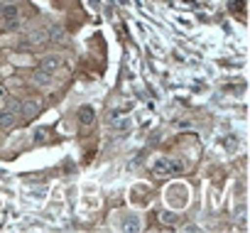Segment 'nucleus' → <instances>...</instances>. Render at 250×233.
<instances>
[{
  "instance_id": "f257e3e1",
  "label": "nucleus",
  "mask_w": 250,
  "mask_h": 233,
  "mask_svg": "<svg viewBox=\"0 0 250 233\" xmlns=\"http://www.w3.org/2000/svg\"><path fill=\"white\" fill-rule=\"evenodd\" d=\"M165 196H167L169 204H174V209H184L187 206V199H189V189L184 184H172Z\"/></svg>"
},
{
  "instance_id": "f03ea898",
  "label": "nucleus",
  "mask_w": 250,
  "mask_h": 233,
  "mask_svg": "<svg viewBox=\"0 0 250 233\" xmlns=\"http://www.w3.org/2000/svg\"><path fill=\"white\" fill-rule=\"evenodd\" d=\"M120 228H123V231H140V228H143L140 213H135V211L123 213V216H120Z\"/></svg>"
},
{
  "instance_id": "7ed1b4c3",
  "label": "nucleus",
  "mask_w": 250,
  "mask_h": 233,
  "mask_svg": "<svg viewBox=\"0 0 250 233\" xmlns=\"http://www.w3.org/2000/svg\"><path fill=\"white\" fill-rule=\"evenodd\" d=\"M0 15H3V20H5V27H8V30L18 27V18H20L18 5H5V10H0Z\"/></svg>"
},
{
  "instance_id": "20e7f679",
  "label": "nucleus",
  "mask_w": 250,
  "mask_h": 233,
  "mask_svg": "<svg viewBox=\"0 0 250 233\" xmlns=\"http://www.w3.org/2000/svg\"><path fill=\"white\" fill-rule=\"evenodd\" d=\"M57 69H62V57H59V54H47V57L42 59V71L54 74Z\"/></svg>"
},
{
  "instance_id": "39448f33",
  "label": "nucleus",
  "mask_w": 250,
  "mask_h": 233,
  "mask_svg": "<svg viewBox=\"0 0 250 233\" xmlns=\"http://www.w3.org/2000/svg\"><path fill=\"white\" fill-rule=\"evenodd\" d=\"M15 123H18V110H3L0 113V128L3 130L15 128Z\"/></svg>"
},
{
  "instance_id": "423d86ee",
  "label": "nucleus",
  "mask_w": 250,
  "mask_h": 233,
  "mask_svg": "<svg viewBox=\"0 0 250 233\" xmlns=\"http://www.w3.org/2000/svg\"><path fill=\"white\" fill-rule=\"evenodd\" d=\"M152 172L155 174H172V160H167V157H157L155 162H152Z\"/></svg>"
},
{
  "instance_id": "0eeeda50",
  "label": "nucleus",
  "mask_w": 250,
  "mask_h": 233,
  "mask_svg": "<svg viewBox=\"0 0 250 233\" xmlns=\"http://www.w3.org/2000/svg\"><path fill=\"white\" fill-rule=\"evenodd\" d=\"M40 113V101L37 98H27L22 103V118H32V115Z\"/></svg>"
},
{
  "instance_id": "6e6552de",
  "label": "nucleus",
  "mask_w": 250,
  "mask_h": 233,
  "mask_svg": "<svg viewBox=\"0 0 250 233\" xmlns=\"http://www.w3.org/2000/svg\"><path fill=\"white\" fill-rule=\"evenodd\" d=\"M79 121H81V126H83V128H91V126H93V121H96V113H93V108L83 106V108L79 110Z\"/></svg>"
},
{
  "instance_id": "1a4fd4ad",
  "label": "nucleus",
  "mask_w": 250,
  "mask_h": 233,
  "mask_svg": "<svg viewBox=\"0 0 250 233\" xmlns=\"http://www.w3.org/2000/svg\"><path fill=\"white\" fill-rule=\"evenodd\" d=\"M47 40H49V32H47L44 27H37V30L30 32V42H32V44H44Z\"/></svg>"
},
{
  "instance_id": "9d476101",
  "label": "nucleus",
  "mask_w": 250,
  "mask_h": 233,
  "mask_svg": "<svg viewBox=\"0 0 250 233\" xmlns=\"http://www.w3.org/2000/svg\"><path fill=\"white\" fill-rule=\"evenodd\" d=\"M35 84H37V86H44V88H49V86L54 84V76H52L49 71H42V69H40V71L35 74Z\"/></svg>"
},
{
  "instance_id": "9b49d317",
  "label": "nucleus",
  "mask_w": 250,
  "mask_h": 233,
  "mask_svg": "<svg viewBox=\"0 0 250 233\" xmlns=\"http://www.w3.org/2000/svg\"><path fill=\"white\" fill-rule=\"evenodd\" d=\"M130 126H133L130 118H120V121H113V123H110V130H115V133H125Z\"/></svg>"
},
{
  "instance_id": "f8f14e48",
  "label": "nucleus",
  "mask_w": 250,
  "mask_h": 233,
  "mask_svg": "<svg viewBox=\"0 0 250 233\" xmlns=\"http://www.w3.org/2000/svg\"><path fill=\"white\" fill-rule=\"evenodd\" d=\"M49 37H52L54 42H64V40H66V32H64V27H62L59 22H54L52 30H49Z\"/></svg>"
},
{
  "instance_id": "ddd939ff",
  "label": "nucleus",
  "mask_w": 250,
  "mask_h": 233,
  "mask_svg": "<svg viewBox=\"0 0 250 233\" xmlns=\"http://www.w3.org/2000/svg\"><path fill=\"white\" fill-rule=\"evenodd\" d=\"M160 221H162L165 226H174V223H177V213H174V211H162V213H160Z\"/></svg>"
},
{
  "instance_id": "4468645a",
  "label": "nucleus",
  "mask_w": 250,
  "mask_h": 233,
  "mask_svg": "<svg viewBox=\"0 0 250 233\" xmlns=\"http://www.w3.org/2000/svg\"><path fill=\"white\" fill-rule=\"evenodd\" d=\"M32 135H35V140H37V143H44V138H47V130H44V128H37Z\"/></svg>"
},
{
  "instance_id": "2eb2a0df",
  "label": "nucleus",
  "mask_w": 250,
  "mask_h": 233,
  "mask_svg": "<svg viewBox=\"0 0 250 233\" xmlns=\"http://www.w3.org/2000/svg\"><path fill=\"white\" fill-rule=\"evenodd\" d=\"M0 3H5V5H18L20 0H0Z\"/></svg>"
},
{
  "instance_id": "dca6fc26",
  "label": "nucleus",
  "mask_w": 250,
  "mask_h": 233,
  "mask_svg": "<svg viewBox=\"0 0 250 233\" xmlns=\"http://www.w3.org/2000/svg\"><path fill=\"white\" fill-rule=\"evenodd\" d=\"M3 98H5V88H3V86H0V101H3Z\"/></svg>"
},
{
  "instance_id": "f3484780",
  "label": "nucleus",
  "mask_w": 250,
  "mask_h": 233,
  "mask_svg": "<svg viewBox=\"0 0 250 233\" xmlns=\"http://www.w3.org/2000/svg\"><path fill=\"white\" fill-rule=\"evenodd\" d=\"M0 10H3V3H0Z\"/></svg>"
}]
</instances>
